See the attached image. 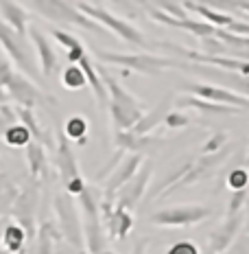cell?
Listing matches in <instances>:
<instances>
[{"mask_svg":"<svg viewBox=\"0 0 249 254\" xmlns=\"http://www.w3.org/2000/svg\"><path fill=\"white\" fill-rule=\"evenodd\" d=\"M100 199L97 189L88 187L77 195V206L81 213L83 221V243H86V254H99L103 250H107V241L109 235L103 226L100 219Z\"/></svg>","mask_w":249,"mask_h":254,"instance_id":"obj_1","label":"cell"},{"mask_svg":"<svg viewBox=\"0 0 249 254\" xmlns=\"http://www.w3.org/2000/svg\"><path fill=\"white\" fill-rule=\"evenodd\" d=\"M97 57L105 64L125 68L127 72H142V75H160V72L175 68L177 62L168 60L164 55L153 53H112V51H97Z\"/></svg>","mask_w":249,"mask_h":254,"instance_id":"obj_2","label":"cell"},{"mask_svg":"<svg viewBox=\"0 0 249 254\" xmlns=\"http://www.w3.org/2000/svg\"><path fill=\"white\" fill-rule=\"evenodd\" d=\"M52 208L57 213V228H59L61 237L66 239V243H70L72 248L86 252V243H83V221L79 206L72 199L70 193H59L52 199Z\"/></svg>","mask_w":249,"mask_h":254,"instance_id":"obj_3","label":"cell"},{"mask_svg":"<svg viewBox=\"0 0 249 254\" xmlns=\"http://www.w3.org/2000/svg\"><path fill=\"white\" fill-rule=\"evenodd\" d=\"M31 7L38 11L42 18L50 20L55 24H77L86 31H92V33H100L103 26L99 22H94L92 18H88L86 13H81L77 7L68 4L66 0H26Z\"/></svg>","mask_w":249,"mask_h":254,"instance_id":"obj_4","label":"cell"},{"mask_svg":"<svg viewBox=\"0 0 249 254\" xmlns=\"http://www.w3.org/2000/svg\"><path fill=\"white\" fill-rule=\"evenodd\" d=\"M212 217V208L205 204H179L168 206V208L153 210L149 215V224L160 226V228H188L197 226Z\"/></svg>","mask_w":249,"mask_h":254,"instance_id":"obj_5","label":"cell"},{"mask_svg":"<svg viewBox=\"0 0 249 254\" xmlns=\"http://www.w3.org/2000/svg\"><path fill=\"white\" fill-rule=\"evenodd\" d=\"M227 158H230V145H227L225 149L216 151V153H201L199 158H195L193 160V165H190V169L186 171V176L179 180V182H175L171 189H166L164 193H160L157 197H168V195H173L175 190L193 187V184H199V182H203V180L212 178Z\"/></svg>","mask_w":249,"mask_h":254,"instance_id":"obj_6","label":"cell"},{"mask_svg":"<svg viewBox=\"0 0 249 254\" xmlns=\"http://www.w3.org/2000/svg\"><path fill=\"white\" fill-rule=\"evenodd\" d=\"M77 9H79L81 13H86L88 18H92L94 22H99L100 26H107V29L112 31V33L118 35L120 40L129 42V44H136V46H145V44H147V40H145V35H142V31H138L134 24H129L127 20L118 18V15L105 11V9H100V7H92V4H86V2H79Z\"/></svg>","mask_w":249,"mask_h":254,"instance_id":"obj_7","label":"cell"},{"mask_svg":"<svg viewBox=\"0 0 249 254\" xmlns=\"http://www.w3.org/2000/svg\"><path fill=\"white\" fill-rule=\"evenodd\" d=\"M38 204H40V190L33 182V184H29V187L20 189L18 193H15V199H13V206H11V213H13L11 217L26 230L29 239H35V235H38V226H35Z\"/></svg>","mask_w":249,"mask_h":254,"instance_id":"obj_8","label":"cell"},{"mask_svg":"<svg viewBox=\"0 0 249 254\" xmlns=\"http://www.w3.org/2000/svg\"><path fill=\"white\" fill-rule=\"evenodd\" d=\"M100 219H103V226L107 230L109 239H116V241L127 239V235L134 228L131 210L123 208V206H116L114 199H107V197L100 199Z\"/></svg>","mask_w":249,"mask_h":254,"instance_id":"obj_9","label":"cell"},{"mask_svg":"<svg viewBox=\"0 0 249 254\" xmlns=\"http://www.w3.org/2000/svg\"><path fill=\"white\" fill-rule=\"evenodd\" d=\"M0 46H2L9 57H11V62L15 66H20V70H22L24 75L38 77V66H35L31 53L26 51L24 38H20L11 26H7L4 22H0Z\"/></svg>","mask_w":249,"mask_h":254,"instance_id":"obj_10","label":"cell"},{"mask_svg":"<svg viewBox=\"0 0 249 254\" xmlns=\"http://www.w3.org/2000/svg\"><path fill=\"white\" fill-rule=\"evenodd\" d=\"M245 221H247V210H241V213H234V215H225L223 221L219 224V228L210 232L208 248L216 254H223L227 248L236 241V237L243 232Z\"/></svg>","mask_w":249,"mask_h":254,"instance_id":"obj_11","label":"cell"},{"mask_svg":"<svg viewBox=\"0 0 249 254\" xmlns=\"http://www.w3.org/2000/svg\"><path fill=\"white\" fill-rule=\"evenodd\" d=\"M151 176H153V165L145 160L142 167L138 169L136 176L118 189V193H116V197H114L116 206H123V208H127V210H134L138 206V202L142 199V195H145L147 187H149Z\"/></svg>","mask_w":249,"mask_h":254,"instance_id":"obj_12","label":"cell"},{"mask_svg":"<svg viewBox=\"0 0 249 254\" xmlns=\"http://www.w3.org/2000/svg\"><path fill=\"white\" fill-rule=\"evenodd\" d=\"M186 92H190L193 97L205 99L212 103H221V105H230V108H241V110H249V99L243 94L234 92L230 88H221V86H212V83H188Z\"/></svg>","mask_w":249,"mask_h":254,"instance_id":"obj_13","label":"cell"},{"mask_svg":"<svg viewBox=\"0 0 249 254\" xmlns=\"http://www.w3.org/2000/svg\"><path fill=\"white\" fill-rule=\"evenodd\" d=\"M52 153H55V169H57V173H59L63 187H66L70 180L81 176V173H79L75 149H72V140L68 138L63 131L57 134V145H55V149H52Z\"/></svg>","mask_w":249,"mask_h":254,"instance_id":"obj_14","label":"cell"},{"mask_svg":"<svg viewBox=\"0 0 249 254\" xmlns=\"http://www.w3.org/2000/svg\"><path fill=\"white\" fill-rule=\"evenodd\" d=\"M142 162H145V158H142V153H129V156H125L123 160H120V165L112 171V176L107 178V182H105V189H103V197L107 199H114L116 193H118V189L127 184L131 178L138 173V169L142 167Z\"/></svg>","mask_w":249,"mask_h":254,"instance_id":"obj_15","label":"cell"},{"mask_svg":"<svg viewBox=\"0 0 249 254\" xmlns=\"http://www.w3.org/2000/svg\"><path fill=\"white\" fill-rule=\"evenodd\" d=\"M4 88H7L9 97L18 101V105L35 110L40 103H44V94H42L24 75H20V72H13V75L9 77V81L4 83Z\"/></svg>","mask_w":249,"mask_h":254,"instance_id":"obj_16","label":"cell"},{"mask_svg":"<svg viewBox=\"0 0 249 254\" xmlns=\"http://www.w3.org/2000/svg\"><path fill=\"white\" fill-rule=\"evenodd\" d=\"M26 35L33 40V46H35V51H38V62H40L42 75H44L46 79L52 77V72L57 70V53H55V49H52L49 35H46L42 29H38L35 24L29 26Z\"/></svg>","mask_w":249,"mask_h":254,"instance_id":"obj_17","label":"cell"},{"mask_svg":"<svg viewBox=\"0 0 249 254\" xmlns=\"http://www.w3.org/2000/svg\"><path fill=\"white\" fill-rule=\"evenodd\" d=\"M175 110H199V112H203V114H241V112H245V110H241V108L212 103V101H205V99L193 97V94L175 99Z\"/></svg>","mask_w":249,"mask_h":254,"instance_id":"obj_18","label":"cell"},{"mask_svg":"<svg viewBox=\"0 0 249 254\" xmlns=\"http://www.w3.org/2000/svg\"><path fill=\"white\" fill-rule=\"evenodd\" d=\"M0 15H2L4 24L11 26L20 38H24L29 31V15L22 4H18L15 0H0Z\"/></svg>","mask_w":249,"mask_h":254,"instance_id":"obj_19","label":"cell"},{"mask_svg":"<svg viewBox=\"0 0 249 254\" xmlns=\"http://www.w3.org/2000/svg\"><path fill=\"white\" fill-rule=\"evenodd\" d=\"M114 140H116V147L123 151H131V153H140L145 147L149 145H155L160 140V136H153V134H136L134 129H118L114 134Z\"/></svg>","mask_w":249,"mask_h":254,"instance_id":"obj_20","label":"cell"},{"mask_svg":"<svg viewBox=\"0 0 249 254\" xmlns=\"http://www.w3.org/2000/svg\"><path fill=\"white\" fill-rule=\"evenodd\" d=\"M63 239L59 228H55L52 221H42V226L38 228L35 235V254H55L59 248V241Z\"/></svg>","mask_w":249,"mask_h":254,"instance_id":"obj_21","label":"cell"},{"mask_svg":"<svg viewBox=\"0 0 249 254\" xmlns=\"http://www.w3.org/2000/svg\"><path fill=\"white\" fill-rule=\"evenodd\" d=\"M79 66H81V70L86 72V79H88V86L92 88V92H94V97H97V101L100 108H107V103H109V94H107V88H105V83H103V77H100V72L94 68V64L90 62V57H88V53L79 60Z\"/></svg>","mask_w":249,"mask_h":254,"instance_id":"obj_22","label":"cell"},{"mask_svg":"<svg viewBox=\"0 0 249 254\" xmlns=\"http://www.w3.org/2000/svg\"><path fill=\"white\" fill-rule=\"evenodd\" d=\"M26 241H29V235L18 221H7L2 230V237H0V243L9 254H24L26 252Z\"/></svg>","mask_w":249,"mask_h":254,"instance_id":"obj_23","label":"cell"},{"mask_svg":"<svg viewBox=\"0 0 249 254\" xmlns=\"http://www.w3.org/2000/svg\"><path fill=\"white\" fill-rule=\"evenodd\" d=\"M26 149V167H29V176L33 182H40V178L46 171V147L40 140H31Z\"/></svg>","mask_w":249,"mask_h":254,"instance_id":"obj_24","label":"cell"},{"mask_svg":"<svg viewBox=\"0 0 249 254\" xmlns=\"http://www.w3.org/2000/svg\"><path fill=\"white\" fill-rule=\"evenodd\" d=\"M107 108H109L107 112H109V119H112L116 131L118 129H131V127L140 121V116L145 114V110H131V108H125V105L114 103V101H109Z\"/></svg>","mask_w":249,"mask_h":254,"instance_id":"obj_25","label":"cell"},{"mask_svg":"<svg viewBox=\"0 0 249 254\" xmlns=\"http://www.w3.org/2000/svg\"><path fill=\"white\" fill-rule=\"evenodd\" d=\"M184 7L188 9V11H195L199 15L203 22H208L212 26H216V29H227V26L232 24V15L230 13H221L216 11L214 7H205V4H193V2H184Z\"/></svg>","mask_w":249,"mask_h":254,"instance_id":"obj_26","label":"cell"},{"mask_svg":"<svg viewBox=\"0 0 249 254\" xmlns=\"http://www.w3.org/2000/svg\"><path fill=\"white\" fill-rule=\"evenodd\" d=\"M166 110H168V101H162L160 105H155L153 110H149L147 114H142L140 121H138V123L131 127V129H134L136 134H142V136L151 134L155 127H160V123H164V116L168 114Z\"/></svg>","mask_w":249,"mask_h":254,"instance_id":"obj_27","label":"cell"},{"mask_svg":"<svg viewBox=\"0 0 249 254\" xmlns=\"http://www.w3.org/2000/svg\"><path fill=\"white\" fill-rule=\"evenodd\" d=\"M2 140L7 142L9 147H26L31 140H33V136H31L29 127H24V125L18 121V123L9 125L7 129L2 131Z\"/></svg>","mask_w":249,"mask_h":254,"instance_id":"obj_28","label":"cell"},{"mask_svg":"<svg viewBox=\"0 0 249 254\" xmlns=\"http://www.w3.org/2000/svg\"><path fill=\"white\" fill-rule=\"evenodd\" d=\"M63 134L68 136L72 142H79L81 138H88V131H90V123L83 116H79V114H75V116H70V119L63 123Z\"/></svg>","mask_w":249,"mask_h":254,"instance_id":"obj_29","label":"cell"},{"mask_svg":"<svg viewBox=\"0 0 249 254\" xmlns=\"http://www.w3.org/2000/svg\"><path fill=\"white\" fill-rule=\"evenodd\" d=\"M61 83H63V88H68V90H83L88 86V79L79 64H70V66L61 72Z\"/></svg>","mask_w":249,"mask_h":254,"instance_id":"obj_30","label":"cell"},{"mask_svg":"<svg viewBox=\"0 0 249 254\" xmlns=\"http://www.w3.org/2000/svg\"><path fill=\"white\" fill-rule=\"evenodd\" d=\"M227 189L230 190H243L249 189V169L245 165H236L227 173Z\"/></svg>","mask_w":249,"mask_h":254,"instance_id":"obj_31","label":"cell"},{"mask_svg":"<svg viewBox=\"0 0 249 254\" xmlns=\"http://www.w3.org/2000/svg\"><path fill=\"white\" fill-rule=\"evenodd\" d=\"M247 202H249V189L230 190L225 215H234V213H241V210H247Z\"/></svg>","mask_w":249,"mask_h":254,"instance_id":"obj_32","label":"cell"},{"mask_svg":"<svg viewBox=\"0 0 249 254\" xmlns=\"http://www.w3.org/2000/svg\"><path fill=\"white\" fill-rule=\"evenodd\" d=\"M190 125V116L184 110H168L164 116V129H184Z\"/></svg>","mask_w":249,"mask_h":254,"instance_id":"obj_33","label":"cell"},{"mask_svg":"<svg viewBox=\"0 0 249 254\" xmlns=\"http://www.w3.org/2000/svg\"><path fill=\"white\" fill-rule=\"evenodd\" d=\"M227 145H230V138H227V134H223V131H216V134H212L210 138L203 142V147H201V153H216V151L225 149Z\"/></svg>","mask_w":249,"mask_h":254,"instance_id":"obj_34","label":"cell"},{"mask_svg":"<svg viewBox=\"0 0 249 254\" xmlns=\"http://www.w3.org/2000/svg\"><path fill=\"white\" fill-rule=\"evenodd\" d=\"M50 35L55 38L59 44L63 46L66 51H75V49H81V42H79V38H75L72 33H68V31H61V29H52Z\"/></svg>","mask_w":249,"mask_h":254,"instance_id":"obj_35","label":"cell"},{"mask_svg":"<svg viewBox=\"0 0 249 254\" xmlns=\"http://www.w3.org/2000/svg\"><path fill=\"white\" fill-rule=\"evenodd\" d=\"M123 158H125V151H123V149H116V153H114L112 158H109V162H105V165L97 171V176H94V180H97V182H103L105 176L109 178V176H112L114 169L120 165V160H123Z\"/></svg>","mask_w":249,"mask_h":254,"instance_id":"obj_36","label":"cell"},{"mask_svg":"<svg viewBox=\"0 0 249 254\" xmlns=\"http://www.w3.org/2000/svg\"><path fill=\"white\" fill-rule=\"evenodd\" d=\"M166 254H201V250L195 241L182 239V241H175L173 246L166 250Z\"/></svg>","mask_w":249,"mask_h":254,"instance_id":"obj_37","label":"cell"},{"mask_svg":"<svg viewBox=\"0 0 249 254\" xmlns=\"http://www.w3.org/2000/svg\"><path fill=\"white\" fill-rule=\"evenodd\" d=\"M223 254H249V235H243L241 232V235L236 237V241L232 243Z\"/></svg>","mask_w":249,"mask_h":254,"instance_id":"obj_38","label":"cell"},{"mask_svg":"<svg viewBox=\"0 0 249 254\" xmlns=\"http://www.w3.org/2000/svg\"><path fill=\"white\" fill-rule=\"evenodd\" d=\"M212 7H234V9H241V11H247L249 13V2L247 0H208Z\"/></svg>","mask_w":249,"mask_h":254,"instance_id":"obj_39","label":"cell"},{"mask_svg":"<svg viewBox=\"0 0 249 254\" xmlns=\"http://www.w3.org/2000/svg\"><path fill=\"white\" fill-rule=\"evenodd\" d=\"M63 189H66V193H70L72 197H77V195L81 193L83 189H86V180H83L81 176H79V178H75V180H70V182H68Z\"/></svg>","mask_w":249,"mask_h":254,"instance_id":"obj_40","label":"cell"},{"mask_svg":"<svg viewBox=\"0 0 249 254\" xmlns=\"http://www.w3.org/2000/svg\"><path fill=\"white\" fill-rule=\"evenodd\" d=\"M227 31H230V33L245 35V38H249V24L243 22V20H232V24L227 26Z\"/></svg>","mask_w":249,"mask_h":254,"instance_id":"obj_41","label":"cell"},{"mask_svg":"<svg viewBox=\"0 0 249 254\" xmlns=\"http://www.w3.org/2000/svg\"><path fill=\"white\" fill-rule=\"evenodd\" d=\"M11 75H13V70H11V66H9V62L0 55V86H4Z\"/></svg>","mask_w":249,"mask_h":254,"instance_id":"obj_42","label":"cell"},{"mask_svg":"<svg viewBox=\"0 0 249 254\" xmlns=\"http://www.w3.org/2000/svg\"><path fill=\"white\" fill-rule=\"evenodd\" d=\"M147 246H149V241L147 239H140L134 246V250H131V254H147Z\"/></svg>","mask_w":249,"mask_h":254,"instance_id":"obj_43","label":"cell"},{"mask_svg":"<svg viewBox=\"0 0 249 254\" xmlns=\"http://www.w3.org/2000/svg\"><path fill=\"white\" fill-rule=\"evenodd\" d=\"M7 189H11V182H9V178L4 176V173H0V193Z\"/></svg>","mask_w":249,"mask_h":254,"instance_id":"obj_44","label":"cell"},{"mask_svg":"<svg viewBox=\"0 0 249 254\" xmlns=\"http://www.w3.org/2000/svg\"><path fill=\"white\" fill-rule=\"evenodd\" d=\"M7 221H9L7 215H0V237H2V230H4V226H7Z\"/></svg>","mask_w":249,"mask_h":254,"instance_id":"obj_45","label":"cell"},{"mask_svg":"<svg viewBox=\"0 0 249 254\" xmlns=\"http://www.w3.org/2000/svg\"><path fill=\"white\" fill-rule=\"evenodd\" d=\"M7 129V123H4V119H2V114H0V134Z\"/></svg>","mask_w":249,"mask_h":254,"instance_id":"obj_46","label":"cell"},{"mask_svg":"<svg viewBox=\"0 0 249 254\" xmlns=\"http://www.w3.org/2000/svg\"><path fill=\"white\" fill-rule=\"evenodd\" d=\"M245 167L249 169V145H247V156H245Z\"/></svg>","mask_w":249,"mask_h":254,"instance_id":"obj_47","label":"cell"},{"mask_svg":"<svg viewBox=\"0 0 249 254\" xmlns=\"http://www.w3.org/2000/svg\"><path fill=\"white\" fill-rule=\"evenodd\" d=\"M99 254H116L114 250H109V248H107V250H103V252H99Z\"/></svg>","mask_w":249,"mask_h":254,"instance_id":"obj_48","label":"cell"},{"mask_svg":"<svg viewBox=\"0 0 249 254\" xmlns=\"http://www.w3.org/2000/svg\"><path fill=\"white\" fill-rule=\"evenodd\" d=\"M203 254H216V252H212V250H210V248H208V250H205Z\"/></svg>","mask_w":249,"mask_h":254,"instance_id":"obj_49","label":"cell"}]
</instances>
